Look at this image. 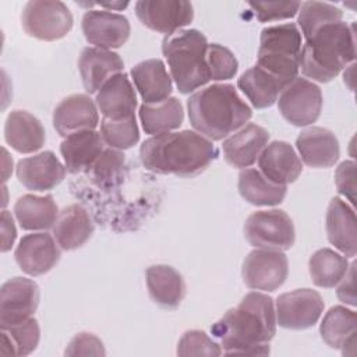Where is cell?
I'll return each instance as SVG.
<instances>
[{
	"mask_svg": "<svg viewBox=\"0 0 357 357\" xmlns=\"http://www.w3.org/2000/svg\"><path fill=\"white\" fill-rule=\"evenodd\" d=\"M127 1L124 3H100V7H107V8H116V10H120V8H124L127 7Z\"/></svg>",
	"mask_w": 357,
	"mask_h": 357,
	"instance_id": "bcb514c9",
	"label": "cell"
},
{
	"mask_svg": "<svg viewBox=\"0 0 357 357\" xmlns=\"http://www.w3.org/2000/svg\"><path fill=\"white\" fill-rule=\"evenodd\" d=\"M286 191V185L272 183L257 169H244L238 174V192L251 205H278L284 199Z\"/></svg>",
	"mask_w": 357,
	"mask_h": 357,
	"instance_id": "4dcf8cb0",
	"label": "cell"
},
{
	"mask_svg": "<svg viewBox=\"0 0 357 357\" xmlns=\"http://www.w3.org/2000/svg\"><path fill=\"white\" fill-rule=\"evenodd\" d=\"M39 337L40 329L35 318L1 328L0 356H28L36 349Z\"/></svg>",
	"mask_w": 357,
	"mask_h": 357,
	"instance_id": "e575fe53",
	"label": "cell"
},
{
	"mask_svg": "<svg viewBox=\"0 0 357 357\" xmlns=\"http://www.w3.org/2000/svg\"><path fill=\"white\" fill-rule=\"evenodd\" d=\"M131 77L144 103H160L173 91L172 77L167 74L165 63L159 59H149L135 64L131 70Z\"/></svg>",
	"mask_w": 357,
	"mask_h": 357,
	"instance_id": "4316f807",
	"label": "cell"
},
{
	"mask_svg": "<svg viewBox=\"0 0 357 357\" xmlns=\"http://www.w3.org/2000/svg\"><path fill=\"white\" fill-rule=\"evenodd\" d=\"M146 287L151 298L160 307L174 310L185 296L183 276L169 265H152L146 269Z\"/></svg>",
	"mask_w": 357,
	"mask_h": 357,
	"instance_id": "83f0119b",
	"label": "cell"
},
{
	"mask_svg": "<svg viewBox=\"0 0 357 357\" xmlns=\"http://www.w3.org/2000/svg\"><path fill=\"white\" fill-rule=\"evenodd\" d=\"M279 112L286 121L304 127L318 120L322 109L321 88L301 77H296L278 98Z\"/></svg>",
	"mask_w": 357,
	"mask_h": 357,
	"instance_id": "9c48e42d",
	"label": "cell"
},
{
	"mask_svg": "<svg viewBox=\"0 0 357 357\" xmlns=\"http://www.w3.org/2000/svg\"><path fill=\"white\" fill-rule=\"evenodd\" d=\"M276 325L272 297L251 291L215 322L211 332L220 340L225 354H268L266 343L273 339Z\"/></svg>",
	"mask_w": 357,
	"mask_h": 357,
	"instance_id": "6da1fadb",
	"label": "cell"
},
{
	"mask_svg": "<svg viewBox=\"0 0 357 357\" xmlns=\"http://www.w3.org/2000/svg\"><path fill=\"white\" fill-rule=\"evenodd\" d=\"M326 234L332 245L353 258L357 252V220L354 209L339 197L332 198L326 212Z\"/></svg>",
	"mask_w": 357,
	"mask_h": 357,
	"instance_id": "7402d4cb",
	"label": "cell"
},
{
	"mask_svg": "<svg viewBox=\"0 0 357 357\" xmlns=\"http://www.w3.org/2000/svg\"><path fill=\"white\" fill-rule=\"evenodd\" d=\"M57 241L49 233L25 234L14 252L15 261L22 272L39 276L49 272L60 259Z\"/></svg>",
	"mask_w": 357,
	"mask_h": 357,
	"instance_id": "9a60e30c",
	"label": "cell"
},
{
	"mask_svg": "<svg viewBox=\"0 0 357 357\" xmlns=\"http://www.w3.org/2000/svg\"><path fill=\"white\" fill-rule=\"evenodd\" d=\"M248 6L255 13L258 21L269 22L291 18L298 13V1H250Z\"/></svg>",
	"mask_w": 357,
	"mask_h": 357,
	"instance_id": "ab89813d",
	"label": "cell"
},
{
	"mask_svg": "<svg viewBox=\"0 0 357 357\" xmlns=\"http://www.w3.org/2000/svg\"><path fill=\"white\" fill-rule=\"evenodd\" d=\"M17 237V230L14 226L13 216L8 211L1 212V251L6 252L14 244Z\"/></svg>",
	"mask_w": 357,
	"mask_h": 357,
	"instance_id": "f6af8a7d",
	"label": "cell"
},
{
	"mask_svg": "<svg viewBox=\"0 0 357 357\" xmlns=\"http://www.w3.org/2000/svg\"><path fill=\"white\" fill-rule=\"evenodd\" d=\"M349 265L347 257H343L331 248L315 251L308 261L310 276L314 284L325 289L335 287L346 275Z\"/></svg>",
	"mask_w": 357,
	"mask_h": 357,
	"instance_id": "836d02e7",
	"label": "cell"
},
{
	"mask_svg": "<svg viewBox=\"0 0 357 357\" xmlns=\"http://www.w3.org/2000/svg\"><path fill=\"white\" fill-rule=\"evenodd\" d=\"M287 257L276 250H254L243 262V280L252 290L273 291L287 279Z\"/></svg>",
	"mask_w": 357,
	"mask_h": 357,
	"instance_id": "8fae6325",
	"label": "cell"
},
{
	"mask_svg": "<svg viewBox=\"0 0 357 357\" xmlns=\"http://www.w3.org/2000/svg\"><path fill=\"white\" fill-rule=\"evenodd\" d=\"M64 354L66 356H105L106 351L99 337H96L93 333L81 332L71 339Z\"/></svg>",
	"mask_w": 357,
	"mask_h": 357,
	"instance_id": "b9f144b4",
	"label": "cell"
},
{
	"mask_svg": "<svg viewBox=\"0 0 357 357\" xmlns=\"http://www.w3.org/2000/svg\"><path fill=\"white\" fill-rule=\"evenodd\" d=\"M135 14L149 29L172 35L192 21L194 8L185 0H139Z\"/></svg>",
	"mask_w": 357,
	"mask_h": 357,
	"instance_id": "4fadbf2b",
	"label": "cell"
},
{
	"mask_svg": "<svg viewBox=\"0 0 357 357\" xmlns=\"http://www.w3.org/2000/svg\"><path fill=\"white\" fill-rule=\"evenodd\" d=\"M98 123V109L93 100L85 93L64 98L53 112V126L64 138L78 131L95 130Z\"/></svg>",
	"mask_w": 357,
	"mask_h": 357,
	"instance_id": "2e32d148",
	"label": "cell"
},
{
	"mask_svg": "<svg viewBox=\"0 0 357 357\" xmlns=\"http://www.w3.org/2000/svg\"><path fill=\"white\" fill-rule=\"evenodd\" d=\"M73 14L59 0H32L22 10L21 24L28 36L39 40H59L73 28Z\"/></svg>",
	"mask_w": 357,
	"mask_h": 357,
	"instance_id": "52a82bcc",
	"label": "cell"
},
{
	"mask_svg": "<svg viewBox=\"0 0 357 357\" xmlns=\"http://www.w3.org/2000/svg\"><path fill=\"white\" fill-rule=\"evenodd\" d=\"M356 329V312L343 305H335L324 315L319 333L329 347L343 349L344 346H354Z\"/></svg>",
	"mask_w": 357,
	"mask_h": 357,
	"instance_id": "1f68e13d",
	"label": "cell"
},
{
	"mask_svg": "<svg viewBox=\"0 0 357 357\" xmlns=\"http://www.w3.org/2000/svg\"><path fill=\"white\" fill-rule=\"evenodd\" d=\"M244 236L257 248L276 251L291 248L296 240L293 220L280 209L252 212L244 223Z\"/></svg>",
	"mask_w": 357,
	"mask_h": 357,
	"instance_id": "ba28073f",
	"label": "cell"
},
{
	"mask_svg": "<svg viewBox=\"0 0 357 357\" xmlns=\"http://www.w3.org/2000/svg\"><path fill=\"white\" fill-rule=\"evenodd\" d=\"M96 103L103 119L123 120L135 116L137 95L126 73L109 78L96 93Z\"/></svg>",
	"mask_w": 357,
	"mask_h": 357,
	"instance_id": "ffe728a7",
	"label": "cell"
},
{
	"mask_svg": "<svg viewBox=\"0 0 357 357\" xmlns=\"http://www.w3.org/2000/svg\"><path fill=\"white\" fill-rule=\"evenodd\" d=\"M301 160L310 167H331L340 156L339 141L332 131L322 127H310L296 139Z\"/></svg>",
	"mask_w": 357,
	"mask_h": 357,
	"instance_id": "603a6c76",
	"label": "cell"
},
{
	"mask_svg": "<svg viewBox=\"0 0 357 357\" xmlns=\"http://www.w3.org/2000/svg\"><path fill=\"white\" fill-rule=\"evenodd\" d=\"M123 68L124 63L116 52L100 47H85L78 60V70L88 93L98 92L109 78L121 73Z\"/></svg>",
	"mask_w": 357,
	"mask_h": 357,
	"instance_id": "44dd1931",
	"label": "cell"
},
{
	"mask_svg": "<svg viewBox=\"0 0 357 357\" xmlns=\"http://www.w3.org/2000/svg\"><path fill=\"white\" fill-rule=\"evenodd\" d=\"M100 134L106 145L119 151L134 146L139 139L135 116L123 120L102 119Z\"/></svg>",
	"mask_w": 357,
	"mask_h": 357,
	"instance_id": "8d00e7d4",
	"label": "cell"
},
{
	"mask_svg": "<svg viewBox=\"0 0 357 357\" xmlns=\"http://www.w3.org/2000/svg\"><path fill=\"white\" fill-rule=\"evenodd\" d=\"M124 165V153L119 149L107 148L98 158L93 166L86 172L92 180L99 184H103L113 178Z\"/></svg>",
	"mask_w": 357,
	"mask_h": 357,
	"instance_id": "60d3db41",
	"label": "cell"
},
{
	"mask_svg": "<svg viewBox=\"0 0 357 357\" xmlns=\"http://www.w3.org/2000/svg\"><path fill=\"white\" fill-rule=\"evenodd\" d=\"M268 139L269 132L264 127L255 123H247L223 141L222 149L225 159L233 167H250L268 145Z\"/></svg>",
	"mask_w": 357,
	"mask_h": 357,
	"instance_id": "e0dca14e",
	"label": "cell"
},
{
	"mask_svg": "<svg viewBox=\"0 0 357 357\" xmlns=\"http://www.w3.org/2000/svg\"><path fill=\"white\" fill-rule=\"evenodd\" d=\"M4 138L17 152L32 153L43 146L46 132L33 114L25 110H13L4 124Z\"/></svg>",
	"mask_w": 357,
	"mask_h": 357,
	"instance_id": "484cf974",
	"label": "cell"
},
{
	"mask_svg": "<svg viewBox=\"0 0 357 357\" xmlns=\"http://www.w3.org/2000/svg\"><path fill=\"white\" fill-rule=\"evenodd\" d=\"M218 155L211 139L190 130L153 135L139 149L141 162L148 170L180 177L199 174Z\"/></svg>",
	"mask_w": 357,
	"mask_h": 357,
	"instance_id": "7a4b0ae2",
	"label": "cell"
},
{
	"mask_svg": "<svg viewBox=\"0 0 357 357\" xmlns=\"http://www.w3.org/2000/svg\"><path fill=\"white\" fill-rule=\"evenodd\" d=\"M354 59V25L339 21L319 28L305 39L300 54V68L308 78L329 82Z\"/></svg>",
	"mask_w": 357,
	"mask_h": 357,
	"instance_id": "277c9868",
	"label": "cell"
},
{
	"mask_svg": "<svg viewBox=\"0 0 357 357\" xmlns=\"http://www.w3.org/2000/svg\"><path fill=\"white\" fill-rule=\"evenodd\" d=\"M95 226L88 211L79 204H71L59 212L53 226V236L57 244L71 251L84 245L93 234Z\"/></svg>",
	"mask_w": 357,
	"mask_h": 357,
	"instance_id": "d4e9b609",
	"label": "cell"
},
{
	"mask_svg": "<svg viewBox=\"0 0 357 357\" xmlns=\"http://www.w3.org/2000/svg\"><path fill=\"white\" fill-rule=\"evenodd\" d=\"M14 215L24 230H46L54 226L59 209L53 195L25 194L14 205Z\"/></svg>",
	"mask_w": 357,
	"mask_h": 357,
	"instance_id": "f546056e",
	"label": "cell"
},
{
	"mask_svg": "<svg viewBox=\"0 0 357 357\" xmlns=\"http://www.w3.org/2000/svg\"><path fill=\"white\" fill-rule=\"evenodd\" d=\"M85 39L100 49L121 47L130 38L128 20L117 13L106 10H88L82 17Z\"/></svg>",
	"mask_w": 357,
	"mask_h": 357,
	"instance_id": "5bb4252c",
	"label": "cell"
},
{
	"mask_svg": "<svg viewBox=\"0 0 357 357\" xmlns=\"http://www.w3.org/2000/svg\"><path fill=\"white\" fill-rule=\"evenodd\" d=\"M356 163L353 160L342 162L335 172V183L337 191L344 195L351 204L356 202V181H354Z\"/></svg>",
	"mask_w": 357,
	"mask_h": 357,
	"instance_id": "7bdbcfd3",
	"label": "cell"
},
{
	"mask_svg": "<svg viewBox=\"0 0 357 357\" xmlns=\"http://www.w3.org/2000/svg\"><path fill=\"white\" fill-rule=\"evenodd\" d=\"M191 126L205 138L220 141L247 124L251 107L231 84H213L194 92L187 100Z\"/></svg>",
	"mask_w": 357,
	"mask_h": 357,
	"instance_id": "3957f363",
	"label": "cell"
},
{
	"mask_svg": "<svg viewBox=\"0 0 357 357\" xmlns=\"http://www.w3.org/2000/svg\"><path fill=\"white\" fill-rule=\"evenodd\" d=\"M208 46L206 36L198 29H180L163 39L162 52L181 93H190L211 79Z\"/></svg>",
	"mask_w": 357,
	"mask_h": 357,
	"instance_id": "5b68a950",
	"label": "cell"
},
{
	"mask_svg": "<svg viewBox=\"0 0 357 357\" xmlns=\"http://www.w3.org/2000/svg\"><path fill=\"white\" fill-rule=\"evenodd\" d=\"M324 312V300L312 289H297L276 298V324L284 329L301 331L314 326Z\"/></svg>",
	"mask_w": 357,
	"mask_h": 357,
	"instance_id": "30bf717a",
	"label": "cell"
},
{
	"mask_svg": "<svg viewBox=\"0 0 357 357\" xmlns=\"http://www.w3.org/2000/svg\"><path fill=\"white\" fill-rule=\"evenodd\" d=\"M343 11L331 3L304 1L298 8L297 22L305 39L311 38L319 28L342 21Z\"/></svg>",
	"mask_w": 357,
	"mask_h": 357,
	"instance_id": "d590c367",
	"label": "cell"
},
{
	"mask_svg": "<svg viewBox=\"0 0 357 357\" xmlns=\"http://www.w3.org/2000/svg\"><path fill=\"white\" fill-rule=\"evenodd\" d=\"M105 151L102 134L95 130L74 132L61 142L60 152L67 172L75 174L88 172Z\"/></svg>",
	"mask_w": 357,
	"mask_h": 357,
	"instance_id": "cb8c5ba5",
	"label": "cell"
},
{
	"mask_svg": "<svg viewBox=\"0 0 357 357\" xmlns=\"http://www.w3.org/2000/svg\"><path fill=\"white\" fill-rule=\"evenodd\" d=\"M206 60H208L211 79H215V81L230 79L237 73L238 61L236 56L227 47L219 43H209Z\"/></svg>",
	"mask_w": 357,
	"mask_h": 357,
	"instance_id": "74e56055",
	"label": "cell"
},
{
	"mask_svg": "<svg viewBox=\"0 0 357 357\" xmlns=\"http://www.w3.org/2000/svg\"><path fill=\"white\" fill-rule=\"evenodd\" d=\"M287 85V82L275 77L257 64L245 70L237 79V86L257 109L272 106Z\"/></svg>",
	"mask_w": 357,
	"mask_h": 357,
	"instance_id": "f1b7e54d",
	"label": "cell"
},
{
	"mask_svg": "<svg viewBox=\"0 0 357 357\" xmlns=\"http://www.w3.org/2000/svg\"><path fill=\"white\" fill-rule=\"evenodd\" d=\"M66 166L52 151L21 159L17 165V177L22 185L33 191H47L54 188L66 177Z\"/></svg>",
	"mask_w": 357,
	"mask_h": 357,
	"instance_id": "ac0fdd59",
	"label": "cell"
},
{
	"mask_svg": "<svg viewBox=\"0 0 357 357\" xmlns=\"http://www.w3.org/2000/svg\"><path fill=\"white\" fill-rule=\"evenodd\" d=\"M259 172L272 183H293L303 172V163L293 146L284 141L268 144L258 156Z\"/></svg>",
	"mask_w": 357,
	"mask_h": 357,
	"instance_id": "d6986e66",
	"label": "cell"
},
{
	"mask_svg": "<svg viewBox=\"0 0 357 357\" xmlns=\"http://www.w3.org/2000/svg\"><path fill=\"white\" fill-rule=\"evenodd\" d=\"M301 32L293 22L261 31L257 66L290 84L300 70Z\"/></svg>",
	"mask_w": 357,
	"mask_h": 357,
	"instance_id": "8992f818",
	"label": "cell"
},
{
	"mask_svg": "<svg viewBox=\"0 0 357 357\" xmlns=\"http://www.w3.org/2000/svg\"><path fill=\"white\" fill-rule=\"evenodd\" d=\"M356 264L351 262L349 265V269L346 272V275L342 278V280L337 283V289H336V294L339 297L340 301L349 304V305H357L356 301V291H354V269Z\"/></svg>",
	"mask_w": 357,
	"mask_h": 357,
	"instance_id": "ee69618b",
	"label": "cell"
},
{
	"mask_svg": "<svg viewBox=\"0 0 357 357\" xmlns=\"http://www.w3.org/2000/svg\"><path fill=\"white\" fill-rule=\"evenodd\" d=\"M222 347L202 331H187L177 344V356H220Z\"/></svg>",
	"mask_w": 357,
	"mask_h": 357,
	"instance_id": "f35d334b",
	"label": "cell"
},
{
	"mask_svg": "<svg viewBox=\"0 0 357 357\" xmlns=\"http://www.w3.org/2000/svg\"><path fill=\"white\" fill-rule=\"evenodd\" d=\"M139 120L146 134H165L183 124L184 110L180 100L172 96L155 105L142 103L139 107Z\"/></svg>",
	"mask_w": 357,
	"mask_h": 357,
	"instance_id": "d6a6232c",
	"label": "cell"
},
{
	"mask_svg": "<svg viewBox=\"0 0 357 357\" xmlns=\"http://www.w3.org/2000/svg\"><path fill=\"white\" fill-rule=\"evenodd\" d=\"M39 287L26 278H13L0 289V326L8 328L32 318L39 305Z\"/></svg>",
	"mask_w": 357,
	"mask_h": 357,
	"instance_id": "7c38bea8",
	"label": "cell"
}]
</instances>
